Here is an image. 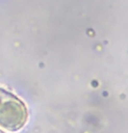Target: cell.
I'll return each mask as SVG.
<instances>
[{
	"label": "cell",
	"mask_w": 128,
	"mask_h": 133,
	"mask_svg": "<svg viewBox=\"0 0 128 133\" xmlns=\"http://www.w3.org/2000/svg\"><path fill=\"white\" fill-rule=\"evenodd\" d=\"M26 105L16 95L0 87V126L16 131L25 124Z\"/></svg>",
	"instance_id": "6da1fadb"
},
{
	"label": "cell",
	"mask_w": 128,
	"mask_h": 133,
	"mask_svg": "<svg viewBox=\"0 0 128 133\" xmlns=\"http://www.w3.org/2000/svg\"><path fill=\"white\" fill-rule=\"evenodd\" d=\"M0 133H4V132L3 131V130H0Z\"/></svg>",
	"instance_id": "7a4b0ae2"
}]
</instances>
